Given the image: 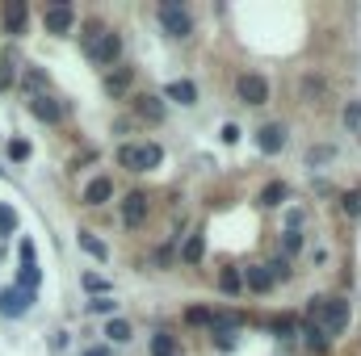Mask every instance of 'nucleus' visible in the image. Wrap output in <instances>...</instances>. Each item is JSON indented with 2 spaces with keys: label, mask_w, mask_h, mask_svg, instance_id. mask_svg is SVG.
<instances>
[{
  "label": "nucleus",
  "mask_w": 361,
  "mask_h": 356,
  "mask_svg": "<svg viewBox=\"0 0 361 356\" xmlns=\"http://www.w3.org/2000/svg\"><path fill=\"white\" fill-rule=\"evenodd\" d=\"M151 356H172V336H168V332H160V336L151 340Z\"/></svg>",
  "instance_id": "5701e85b"
},
{
  "label": "nucleus",
  "mask_w": 361,
  "mask_h": 356,
  "mask_svg": "<svg viewBox=\"0 0 361 356\" xmlns=\"http://www.w3.org/2000/svg\"><path fill=\"white\" fill-rule=\"evenodd\" d=\"M109 197H114V180H109V176H93V180L84 185V201H88V206H105Z\"/></svg>",
  "instance_id": "1a4fd4ad"
},
{
  "label": "nucleus",
  "mask_w": 361,
  "mask_h": 356,
  "mask_svg": "<svg viewBox=\"0 0 361 356\" xmlns=\"http://www.w3.org/2000/svg\"><path fill=\"white\" fill-rule=\"evenodd\" d=\"M84 285H88V290H93V294H101V290H105V281H101V277H93V273H88V277H84Z\"/></svg>",
  "instance_id": "4c0bfd02"
},
{
  "label": "nucleus",
  "mask_w": 361,
  "mask_h": 356,
  "mask_svg": "<svg viewBox=\"0 0 361 356\" xmlns=\"http://www.w3.org/2000/svg\"><path fill=\"white\" fill-rule=\"evenodd\" d=\"M13 76H17V71H13V55H8V59L0 63V88H8V84H13Z\"/></svg>",
  "instance_id": "c756f323"
},
{
  "label": "nucleus",
  "mask_w": 361,
  "mask_h": 356,
  "mask_svg": "<svg viewBox=\"0 0 361 356\" xmlns=\"http://www.w3.org/2000/svg\"><path fill=\"white\" fill-rule=\"evenodd\" d=\"M315 97H324V80L307 76V80H303V101H315Z\"/></svg>",
  "instance_id": "b1692460"
},
{
  "label": "nucleus",
  "mask_w": 361,
  "mask_h": 356,
  "mask_svg": "<svg viewBox=\"0 0 361 356\" xmlns=\"http://www.w3.org/2000/svg\"><path fill=\"white\" fill-rule=\"evenodd\" d=\"M307 159H311V164H324V159H332V147H311Z\"/></svg>",
  "instance_id": "2f4dec72"
},
{
  "label": "nucleus",
  "mask_w": 361,
  "mask_h": 356,
  "mask_svg": "<svg viewBox=\"0 0 361 356\" xmlns=\"http://www.w3.org/2000/svg\"><path fill=\"white\" fill-rule=\"evenodd\" d=\"M303 248V235L299 231H286V252H299Z\"/></svg>",
  "instance_id": "f704fd0d"
},
{
  "label": "nucleus",
  "mask_w": 361,
  "mask_h": 356,
  "mask_svg": "<svg viewBox=\"0 0 361 356\" xmlns=\"http://www.w3.org/2000/svg\"><path fill=\"white\" fill-rule=\"evenodd\" d=\"M42 25H46V34H67V29L76 25V8H71L67 0H59V4H46V13H42Z\"/></svg>",
  "instance_id": "20e7f679"
},
{
  "label": "nucleus",
  "mask_w": 361,
  "mask_h": 356,
  "mask_svg": "<svg viewBox=\"0 0 361 356\" xmlns=\"http://www.w3.org/2000/svg\"><path fill=\"white\" fill-rule=\"evenodd\" d=\"M105 88H109V97H122V92L130 88V67H118V71H109V76H105Z\"/></svg>",
  "instance_id": "dca6fc26"
},
{
  "label": "nucleus",
  "mask_w": 361,
  "mask_h": 356,
  "mask_svg": "<svg viewBox=\"0 0 361 356\" xmlns=\"http://www.w3.org/2000/svg\"><path fill=\"white\" fill-rule=\"evenodd\" d=\"M202 252H206V239H202V235H189V239H185V248H181V260H185V264H198V260H202Z\"/></svg>",
  "instance_id": "f3484780"
},
{
  "label": "nucleus",
  "mask_w": 361,
  "mask_h": 356,
  "mask_svg": "<svg viewBox=\"0 0 361 356\" xmlns=\"http://www.w3.org/2000/svg\"><path fill=\"white\" fill-rule=\"evenodd\" d=\"M282 201H286V185H282V180L265 185V193H261V206H282Z\"/></svg>",
  "instance_id": "aec40b11"
},
{
  "label": "nucleus",
  "mask_w": 361,
  "mask_h": 356,
  "mask_svg": "<svg viewBox=\"0 0 361 356\" xmlns=\"http://www.w3.org/2000/svg\"><path fill=\"white\" fill-rule=\"evenodd\" d=\"M341 206H345V214H361V189H357V193H345V201H341Z\"/></svg>",
  "instance_id": "7c9ffc66"
},
{
  "label": "nucleus",
  "mask_w": 361,
  "mask_h": 356,
  "mask_svg": "<svg viewBox=\"0 0 361 356\" xmlns=\"http://www.w3.org/2000/svg\"><path fill=\"white\" fill-rule=\"evenodd\" d=\"M88 55H93L97 63H118V59H122V38H118L114 29H105V34L97 38V46H93Z\"/></svg>",
  "instance_id": "0eeeda50"
},
{
  "label": "nucleus",
  "mask_w": 361,
  "mask_h": 356,
  "mask_svg": "<svg viewBox=\"0 0 361 356\" xmlns=\"http://www.w3.org/2000/svg\"><path fill=\"white\" fill-rule=\"evenodd\" d=\"M160 25H164L172 38H185V34H193V17H189L181 4H172V0H164V4H160Z\"/></svg>",
  "instance_id": "7ed1b4c3"
},
{
  "label": "nucleus",
  "mask_w": 361,
  "mask_h": 356,
  "mask_svg": "<svg viewBox=\"0 0 361 356\" xmlns=\"http://www.w3.org/2000/svg\"><path fill=\"white\" fill-rule=\"evenodd\" d=\"M8 159H29V143L25 138H13L8 143Z\"/></svg>",
  "instance_id": "cd10ccee"
},
{
  "label": "nucleus",
  "mask_w": 361,
  "mask_h": 356,
  "mask_svg": "<svg viewBox=\"0 0 361 356\" xmlns=\"http://www.w3.org/2000/svg\"><path fill=\"white\" fill-rule=\"evenodd\" d=\"M80 356H109V348H88V353H80Z\"/></svg>",
  "instance_id": "ea45409f"
},
{
  "label": "nucleus",
  "mask_w": 361,
  "mask_h": 356,
  "mask_svg": "<svg viewBox=\"0 0 361 356\" xmlns=\"http://www.w3.org/2000/svg\"><path fill=\"white\" fill-rule=\"evenodd\" d=\"M185 319H189V323H193V327H202V323H210V319H214V315H210V311H202V306H193V311H189V315H185Z\"/></svg>",
  "instance_id": "c85d7f7f"
},
{
  "label": "nucleus",
  "mask_w": 361,
  "mask_h": 356,
  "mask_svg": "<svg viewBox=\"0 0 361 356\" xmlns=\"http://www.w3.org/2000/svg\"><path fill=\"white\" fill-rule=\"evenodd\" d=\"M29 109H34V118H42V122H59V118H63V109H59V101H50L46 92H38Z\"/></svg>",
  "instance_id": "f8f14e48"
},
{
  "label": "nucleus",
  "mask_w": 361,
  "mask_h": 356,
  "mask_svg": "<svg viewBox=\"0 0 361 356\" xmlns=\"http://www.w3.org/2000/svg\"><path fill=\"white\" fill-rule=\"evenodd\" d=\"M164 92H168V101H181V105H193V101H198V88H193V80H172Z\"/></svg>",
  "instance_id": "ddd939ff"
},
{
  "label": "nucleus",
  "mask_w": 361,
  "mask_h": 356,
  "mask_svg": "<svg viewBox=\"0 0 361 356\" xmlns=\"http://www.w3.org/2000/svg\"><path fill=\"white\" fill-rule=\"evenodd\" d=\"M219 285H223V294H240V285H244V281H240V273H236V269H227V273L219 277Z\"/></svg>",
  "instance_id": "393cba45"
},
{
  "label": "nucleus",
  "mask_w": 361,
  "mask_h": 356,
  "mask_svg": "<svg viewBox=\"0 0 361 356\" xmlns=\"http://www.w3.org/2000/svg\"><path fill=\"white\" fill-rule=\"evenodd\" d=\"M160 159H164V151H160L156 143H143V147L126 143V147H118V164L130 168V172H147V168H156Z\"/></svg>",
  "instance_id": "f03ea898"
},
{
  "label": "nucleus",
  "mask_w": 361,
  "mask_h": 356,
  "mask_svg": "<svg viewBox=\"0 0 361 356\" xmlns=\"http://www.w3.org/2000/svg\"><path fill=\"white\" fill-rule=\"evenodd\" d=\"M80 29H84V34H80V42H84V50H93V46H97V38L105 34V25H101V21H84Z\"/></svg>",
  "instance_id": "6ab92c4d"
},
{
  "label": "nucleus",
  "mask_w": 361,
  "mask_h": 356,
  "mask_svg": "<svg viewBox=\"0 0 361 356\" xmlns=\"http://www.w3.org/2000/svg\"><path fill=\"white\" fill-rule=\"evenodd\" d=\"M345 323H349V302H341V298H320V302H311V327H320V332H345Z\"/></svg>",
  "instance_id": "f257e3e1"
},
{
  "label": "nucleus",
  "mask_w": 361,
  "mask_h": 356,
  "mask_svg": "<svg viewBox=\"0 0 361 356\" xmlns=\"http://www.w3.org/2000/svg\"><path fill=\"white\" fill-rule=\"evenodd\" d=\"M265 273H269V277H273V281H278V277H282V281H286V277H290V260H282V256H278V260H273V264H265Z\"/></svg>",
  "instance_id": "a878e982"
},
{
  "label": "nucleus",
  "mask_w": 361,
  "mask_h": 356,
  "mask_svg": "<svg viewBox=\"0 0 361 356\" xmlns=\"http://www.w3.org/2000/svg\"><path fill=\"white\" fill-rule=\"evenodd\" d=\"M4 25H8V34H21V25H25V4L21 0L4 4Z\"/></svg>",
  "instance_id": "2eb2a0df"
},
{
  "label": "nucleus",
  "mask_w": 361,
  "mask_h": 356,
  "mask_svg": "<svg viewBox=\"0 0 361 356\" xmlns=\"http://www.w3.org/2000/svg\"><path fill=\"white\" fill-rule=\"evenodd\" d=\"M257 147H261L265 155H278V151L286 147V126H282V122L261 126V130H257Z\"/></svg>",
  "instance_id": "6e6552de"
},
{
  "label": "nucleus",
  "mask_w": 361,
  "mask_h": 356,
  "mask_svg": "<svg viewBox=\"0 0 361 356\" xmlns=\"http://www.w3.org/2000/svg\"><path fill=\"white\" fill-rule=\"evenodd\" d=\"M21 264H34V243H29V239L21 243Z\"/></svg>",
  "instance_id": "e433bc0d"
},
{
  "label": "nucleus",
  "mask_w": 361,
  "mask_h": 356,
  "mask_svg": "<svg viewBox=\"0 0 361 356\" xmlns=\"http://www.w3.org/2000/svg\"><path fill=\"white\" fill-rule=\"evenodd\" d=\"M345 122H349V126H361V105H349V109H345Z\"/></svg>",
  "instance_id": "c9c22d12"
},
{
  "label": "nucleus",
  "mask_w": 361,
  "mask_h": 356,
  "mask_svg": "<svg viewBox=\"0 0 361 356\" xmlns=\"http://www.w3.org/2000/svg\"><path fill=\"white\" fill-rule=\"evenodd\" d=\"M135 113L143 118V122H164V101L160 97H135Z\"/></svg>",
  "instance_id": "9b49d317"
},
{
  "label": "nucleus",
  "mask_w": 361,
  "mask_h": 356,
  "mask_svg": "<svg viewBox=\"0 0 361 356\" xmlns=\"http://www.w3.org/2000/svg\"><path fill=\"white\" fill-rule=\"evenodd\" d=\"M13 227H17V214H13V206H0V235H13Z\"/></svg>",
  "instance_id": "bb28decb"
},
{
  "label": "nucleus",
  "mask_w": 361,
  "mask_h": 356,
  "mask_svg": "<svg viewBox=\"0 0 361 356\" xmlns=\"http://www.w3.org/2000/svg\"><path fill=\"white\" fill-rule=\"evenodd\" d=\"M240 281H248V290H257V294H269V290H273V277L265 273V264H252Z\"/></svg>",
  "instance_id": "4468645a"
},
{
  "label": "nucleus",
  "mask_w": 361,
  "mask_h": 356,
  "mask_svg": "<svg viewBox=\"0 0 361 356\" xmlns=\"http://www.w3.org/2000/svg\"><path fill=\"white\" fill-rule=\"evenodd\" d=\"M42 84H46V80H42V71H25V88H34V92H38Z\"/></svg>",
  "instance_id": "72a5a7b5"
},
{
  "label": "nucleus",
  "mask_w": 361,
  "mask_h": 356,
  "mask_svg": "<svg viewBox=\"0 0 361 356\" xmlns=\"http://www.w3.org/2000/svg\"><path fill=\"white\" fill-rule=\"evenodd\" d=\"M29 302H34V294H25V290H0V315L4 319H21L25 311H29Z\"/></svg>",
  "instance_id": "39448f33"
},
{
  "label": "nucleus",
  "mask_w": 361,
  "mask_h": 356,
  "mask_svg": "<svg viewBox=\"0 0 361 356\" xmlns=\"http://www.w3.org/2000/svg\"><path fill=\"white\" fill-rule=\"evenodd\" d=\"M114 306H118L114 298H97V302H93V311H97V315H114Z\"/></svg>",
  "instance_id": "473e14b6"
},
{
  "label": "nucleus",
  "mask_w": 361,
  "mask_h": 356,
  "mask_svg": "<svg viewBox=\"0 0 361 356\" xmlns=\"http://www.w3.org/2000/svg\"><path fill=\"white\" fill-rule=\"evenodd\" d=\"M105 336H109L114 344H126V340H130V323H126V319H109V327H105Z\"/></svg>",
  "instance_id": "412c9836"
},
{
  "label": "nucleus",
  "mask_w": 361,
  "mask_h": 356,
  "mask_svg": "<svg viewBox=\"0 0 361 356\" xmlns=\"http://www.w3.org/2000/svg\"><path fill=\"white\" fill-rule=\"evenodd\" d=\"M80 248H84L88 256H97V260H105V256H109V252H105V243H101V239H93L88 231H80Z\"/></svg>",
  "instance_id": "4be33fe9"
},
{
  "label": "nucleus",
  "mask_w": 361,
  "mask_h": 356,
  "mask_svg": "<svg viewBox=\"0 0 361 356\" xmlns=\"http://www.w3.org/2000/svg\"><path fill=\"white\" fill-rule=\"evenodd\" d=\"M38 281H42V273H38L34 264H21V273H17V290L34 294V290H38Z\"/></svg>",
  "instance_id": "a211bd4d"
},
{
  "label": "nucleus",
  "mask_w": 361,
  "mask_h": 356,
  "mask_svg": "<svg viewBox=\"0 0 361 356\" xmlns=\"http://www.w3.org/2000/svg\"><path fill=\"white\" fill-rule=\"evenodd\" d=\"M240 101L244 105H265L269 101V84H265V76H240Z\"/></svg>",
  "instance_id": "423d86ee"
},
{
  "label": "nucleus",
  "mask_w": 361,
  "mask_h": 356,
  "mask_svg": "<svg viewBox=\"0 0 361 356\" xmlns=\"http://www.w3.org/2000/svg\"><path fill=\"white\" fill-rule=\"evenodd\" d=\"M240 138V126H223V143H236Z\"/></svg>",
  "instance_id": "58836bf2"
},
{
  "label": "nucleus",
  "mask_w": 361,
  "mask_h": 356,
  "mask_svg": "<svg viewBox=\"0 0 361 356\" xmlns=\"http://www.w3.org/2000/svg\"><path fill=\"white\" fill-rule=\"evenodd\" d=\"M143 218H147V197H143V193H130V197L122 201V222H126V227H139Z\"/></svg>",
  "instance_id": "9d476101"
}]
</instances>
